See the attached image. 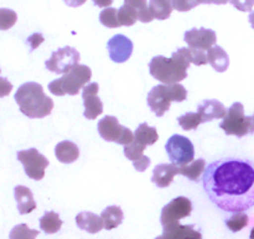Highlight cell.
I'll return each instance as SVG.
<instances>
[{"instance_id": "6da1fadb", "label": "cell", "mask_w": 254, "mask_h": 239, "mask_svg": "<svg viewBox=\"0 0 254 239\" xmlns=\"http://www.w3.org/2000/svg\"><path fill=\"white\" fill-rule=\"evenodd\" d=\"M208 198L226 212H245L254 206V163L223 158L211 163L202 176Z\"/></svg>"}, {"instance_id": "7a4b0ae2", "label": "cell", "mask_w": 254, "mask_h": 239, "mask_svg": "<svg viewBox=\"0 0 254 239\" xmlns=\"http://www.w3.org/2000/svg\"><path fill=\"white\" fill-rule=\"evenodd\" d=\"M192 63L190 47H181L170 59L155 56L149 62V71L155 79L164 84L179 83L188 77V69Z\"/></svg>"}, {"instance_id": "3957f363", "label": "cell", "mask_w": 254, "mask_h": 239, "mask_svg": "<svg viewBox=\"0 0 254 239\" xmlns=\"http://www.w3.org/2000/svg\"><path fill=\"white\" fill-rule=\"evenodd\" d=\"M15 101L20 112L29 118L37 119L50 116L54 109V101L46 96L41 84L26 82L15 93Z\"/></svg>"}, {"instance_id": "277c9868", "label": "cell", "mask_w": 254, "mask_h": 239, "mask_svg": "<svg viewBox=\"0 0 254 239\" xmlns=\"http://www.w3.org/2000/svg\"><path fill=\"white\" fill-rule=\"evenodd\" d=\"M188 98V91L180 83L158 84L148 94V106L156 117H163L170 109L171 102H184Z\"/></svg>"}, {"instance_id": "5b68a950", "label": "cell", "mask_w": 254, "mask_h": 239, "mask_svg": "<svg viewBox=\"0 0 254 239\" xmlns=\"http://www.w3.org/2000/svg\"><path fill=\"white\" fill-rule=\"evenodd\" d=\"M92 71L86 64H76L61 78L55 79L49 83V91L54 96L62 97L64 94L76 96L83 87L91 81Z\"/></svg>"}, {"instance_id": "8992f818", "label": "cell", "mask_w": 254, "mask_h": 239, "mask_svg": "<svg viewBox=\"0 0 254 239\" xmlns=\"http://www.w3.org/2000/svg\"><path fill=\"white\" fill-rule=\"evenodd\" d=\"M98 133L102 139L106 141H112L119 145H129L134 141V134L127 126L122 125L116 117L107 116L98 121Z\"/></svg>"}, {"instance_id": "52a82bcc", "label": "cell", "mask_w": 254, "mask_h": 239, "mask_svg": "<svg viewBox=\"0 0 254 239\" xmlns=\"http://www.w3.org/2000/svg\"><path fill=\"white\" fill-rule=\"evenodd\" d=\"M220 128L225 130L227 135H235L243 138L250 134V123L248 117L245 114V107L240 102H236L227 111V114L220 124Z\"/></svg>"}, {"instance_id": "ba28073f", "label": "cell", "mask_w": 254, "mask_h": 239, "mask_svg": "<svg viewBox=\"0 0 254 239\" xmlns=\"http://www.w3.org/2000/svg\"><path fill=\"white\" fill-rule=\"evenodd\" d=\"M165 149L171 163L178 166L190 164L195 158V148L192 141L179 134H175L166 141Z\"/></svg>"}, {"instance_id": "9c48e42d", "label": "cell", "mask_w": 254, "mask_h": 239, "mask_svg": "<svg viewBox=\"0 0 254 239\" xmlns=\"http://www.w3.org/2000/svg\"><path fill=\"white\" fill-rule=\"evenodd\" d=\"M79 60H81L79 52L73 47L66 46L52 52L51 57L45 62V66L52 73L64 74L76 64H78Z\"/></svg>"}, {"instance_id": "30bf717a", "label": "cell", "mask_w": 254, "mask_h": 239, "mask_svg": "<svg viewBox=\"0 0 254 239\" xmlns=\"http://www.w3.org/2000/svg\"><path fill=\"white\" fill-rule=\"evenodd\" d=\"M17 160L24 165L25 174L30 179L40 181L45 178V170L49 166V160L35 148L17 151Z\"/></svg>"}, {"instance_id": "8fae6325", "label": "cell", "mask_w": 254, "mask_h": 239, "mask_svg": "<svg viewBox=\"0 0 254 239\" xmlns=\"http://www.w3.org/2000/svg\"><path fill=\"white\" fill-rule=\"evenodd\" d=\"M191 212H192V203L188 197L180 196V197L174 198L168 205L164 206L163 211H161V225L164 227V226L179 222L181 218L189 217Z\"/></svg>"}, {"instance_id": "7c38bea8", "label": "cell", "mask_w": 254, "mask_h": 239, "mask_svg": "<svg viewBox=\"0 0 254 239\" xmlns=\"http://www.w3.org/2000/svg\"><path fill=\"white\" fill-rule=\"evenodd\" d=\"M98 92V83H94V82L86 84L83 87V91H82V98H83L84 104L83 116L91 120H93L103 113V103H102L101 98L97 96Z\"/></svg>"}, {"instance_id": "4fadbf2b", "label": "cell", "mask_w": 254, "mask_h": 239, "mask_svg": "<svg viewBox=\"0 0 254 239\" xmlns=\"http://www.w3.org/2000/svg\"><path fill=\"white\" fill-rule=\"evenodd\" d=\"M184 39H185V42L189 45V47L203 50V51H208L211 47L215 46L216 41H217L216 32L211 29H205V27L189 30L185 32Z\"/></svg>"}, {"instance_id": "5bb4252c", "label": "cell", "mask_w": 254, "mask_h": 239, "mask_svg": "<svg viewBox=\"0 0 254 239\" xmlns=\"http://www.w3.org/2000/svg\"><path fill=\"white\" fill-rule=\"evenodd\" d=\"M107 49H108L112 61L117 63H123L130 59L134 45L131 40L124 35H116L108 41Z\"/></svg>"}, {"instance_id": "9a60e30c", "label": "cell", "mask_w": 254, "mask_h": 239, "mask_svg": "<svg viewBox=\"0 0 254 239\" xmlns=\"http://www.w3.org/2000/svg\"><path fill=\"white\" fill-rule=\"evenodd\" d=\"M163 239H202V235L195 230L193 225L184 226L179 222L164 226Z\"/></svg>"}, {"instance_id": "2e32d148", "label": "cell", "mask_w": 254, "mask_h": 239, "mask_svg": "<svg viewBox=\"0 0 254 239\" xmlns=\"http://www.w3.org/2000/svg\"><path fill=\"white\" fill-rule=\"evenodd\" d=\"M145 148V145H141V144L136 143L135 140L131 144H129V145L124 146V155L133 163L134 168L139 173L145 171L149 168V165H150V159L144 155Z\"/></svg>"}, {"instance_id": "e0dca14e", "label": "cell", "mask_w": 254, "mask_h": 239, "mask_svg": "<svg viewBox=\"0 0 254 239\" xmlns=\"http://www.w3.org/2000/svg\"><path fill=\"white\" fill-rule=\"evenodd\" d=\"M197 113L201 116L202 123H207L213 119L225 118L227 109L217 99H206L198 106Z\"/></svg>"}, {"instance_id": "ac0fdd59", "label": "cell", "mask_w": 254, "mask_h": 239, "mask_svg": "<svg viewBox=\"0 0 254 239\" xmlns=\"http://www.w3.org/2000/svg\"><path fill=\"white\" fill-rule=\"evenodd\" d=\"M179 174V166L175 164H159L154 168L151 181L158 187L165 188L171 185L175 175Z\"/></svg>"}, {"instance_id": "d6986e66", "label": "cell", "mask_w": 254, "mask_h": 239, "mask_svg": "<svg viewBox=\"0 0 254 239\" xmlns=\"http://www.w3.org/2000/svg\"><path fill=\"white\" fill-rule=\"evenodd\" d=\"M15 200L17 202V211L20 215H29L36 210V202L34 200L31 190L26 186H16L14 188Z\"/></svg>"}, {"instance_id": "ffe728a7", "label": "cell", "mask_w": 254, "mask_h": 239, "mask_svg": "<svg viewBox=\"0 0 254 239\" xmlns=\"http://www.w3.org/2000/svg\"><path fill=\"white\" fill-rule=\"evenodd\" d=\"M76 223L78 228L82 231L91 233V235H96V233L101 232L104 227V223L102 217L94 215L92 212H81L76 216Z\"/></svg>"}, {"instance_id": "44dd1931", "label": "cell", "mask_w": 254, "mask_h": 239, "mask_svg": "<svg viewBox=\"0 0 254 239\" xmlns=\"http://www.w3.org/2000/svg\"><path fill=\"white\" fill-rule=\"evenodd\" d=\"M55 155L62 164H72L79 156V149L74 143L68 140L60 141L55 148Z\"/></svg>"}, {"instance_id": "7402d4cb", "label": "cell", "mask_w": 254, "mask_h": 239, "mask_svg": "<svg viewBox=\"0 0 254 239\" xmlns=\"http://www.w3.org/2000/svg\"><path fill=\"white\" fill-rule=\"evenodd\" d=\"M208 63L213 67V69L220 73L227 71L230 67V57H228L227 52L222 49L221 46H212L207 51Z\"/></svg>"}, {"instance_id": "603a6c76", "label": "cell", "mask_w": 254, "mask_h": 239, "mask_svg": "<svg viewBox=\"0 0 254 239\" xmlns=\"http://www.w3.org/2000/svg\"><path fill=\"white\" fill-rule=\"evenodd\" d=\"M158 130L154 126H149L146 123L139 124V126L135 130V134H134V140L145 146L154 145L158 141Z\"/></svg>"}, {"instance_id": "cb8c5ba5", "label": "cell", "mask_w": 254, "mask_h": 239, "mask_svg": "<svg viewBox=\"0 0 254 239\" xmlns=\"http://www.w3.org/2000/svg\"><path fill=\"white\" fill-rule=\"evenodd\" d=\"M101 217L102 220H103L104 228H106L107 231H112L122 225L124 215L123 211H122V208L119 207V206H109V207H107L106 210L102 212Z\"/></svg>"}, {"instance_id": "d4e9b609", "label": "cell", "mask_w": 254, "mask_h": 239, "mask_svg": "<svg viewBox=\"0 0 254 239\" xmlns=\"http://www.w3.org/2000/svg\"><path fill=\"white\" fill-rule=\"evenodd\" d=\"M206 161L203 159H197L195 161H191L190 164H186L184 166H179V174L185 178L190 179L191 181L197 182L200 180L201 175L205 173Z\"/></svg>"}, {"instance_id": "484cf974", "label": "cell", "mask_w": 254, "mask_h": 239, "mask_svg": "<svg viewBox=\"0 0 254 239\" xmlns=\"http://www.w3.org/2000/svg\"><path fill=\"white\" fill-rule=\"evenodd\" d=\"M149 9L153 14L154 19L166 20L170 17L174 7L171 4V0H150Z\"/></svg>"}, {"instance_id": "4316f807", "label": "cell", "mask_w": 254, "mask_h": 239, "mask_svg": "<svg viewBox=\"0 0 254 239\" xmlns=\"http://www.w3.org/2000/svg\"><path fill=\"white\" fill-rule=\"evenodd\" d=\"M61 227L62 221L59 213L51 211V212H46L40 218V228L47 235H55L61 230Z\"/></svg>"}, {"instance_id": "83f0119b", "label": "cell", "mask_w": 254, "mask_h": 239, "mask_svg": "<svg viewBox=\"0 0 254 239\" xmlns=\"http://www.w3.org/2000/svg\"><path fill=\"white\" fill-rule=\"evenodd\" d=\"M124 4L133 7L138 12V20L141 22H151L154 20L146 0H126Z\"/></svg>"}, {"instance_id": "f1b7e54d", "label": "cell", "mask_w": 254, "mask_h": 239, "mask_svg": "<svg viewBox=\"0 0 254 239\" xmlns=\"http://www.w3.org/2000/svg\"><path fill=\"white\" fill-rule=\"evenodd\" d=\"M99 21L102 25L109 27V29H117V27L122 26L118 19V10L111 6L102 10L101 14H99Z\"/></svg>"}, {"instance_id": "f546056e", "label": "cell", "mask_w": 254, "mask_h": 239, "mask_svg": "<svg viewBox=\"0 0 254 239\" xmlns=\"http://www.w3.org/2000/svg\"><path fill=\"white\" fill-rule=\"evenodd\" d=\"M250 223V217L245 212H235L227 221L226 226L230 228L231 232H240L243 228H246Z\"/></svg>"}, {"instance_id": "4dcf8cb0", "label": "cell", "mask_w": 254, "mask_h": 239, "mask_svg": "<svg viewBox=\"0 0 254 239\" xmlns=\"http://www.w3.org/2000/svg\"><path fill=\"white\" fill-rule=\"evenodd\" d=\"M179 125L184 129V130H195L198 128L201 123H202V119L198 113H192V112H188L184 116L179 117L178 119Z\"/></svg>"}, {"instance_id": "1f68e13d", "label": "cell", "mask_w": 254, "mask_h": 239, "mask_svg": "<svg viewBox=\"0 0 254 239\" xmlns=\"http://www.w3.org/2000/svg\"><path fill=\"white\" fill-rule=\"evenodd\" d=\"M118 19L122 26H133L138 20V12L133 7L123 4L118 9Z\"/></svg>"}, {"instance_id": "d6a6232c", "label": "cell", "mask_w": 254, "mask_h": 239, "mask_svg": "<svg viewBox=\"0 0 254 239\" xmlns=\"http://www.w3.org/2000/svg\"><path fill=\"white\" fill-rule=\"evenodd\" d=\"M37 236H39V231L30 230L27 225L22 223L12 228L9 239H36Z\"/></svg>"}, {"instance_id": "836d02e7", "label": "cell", "mask_w": 254, "mask_h": 239, "mask_svg": "<svg viewBox=\"0 0 254 239\" xmlns=\"http://www.w3.org/2000/svg\"><path fill=\"white\" fill-rule=\"evenodd\" d=\"M17 21V15L11 9H0V30L11 29Z\"/></svg>"}, {"instance_id": "e575fe53", "label": "cell", "mask_w": 254, "mask_h": 239, "mask_svg": "<svg viewBox=\"0 0 254 239\" xmlns=\"http://www.w3.org/2000/svg\"><path fill=\"white\" fill-rule=\"evenodd\" d=\"M171 4L173 7L178 11L185 12L190 11L193 7H196L198 5L197 0H171Z\"/></svg>"}, {"instance_id": "d590c367", "label": "cell", "mask_w": 254, "mask_h": 239, "mask_svg": "<svg viewBox=\"0 0 254 239\" xmlns=\"http://www.w3.org/2000/svg\"><path fill=\"white\" fill-rule=\"evenodd\" d=\"M190 55H191V61L195 63L196 66H203V64L208 63V57L203 50L197 49H191L190 47Z\"/></svg>"}, {"instance_id": "8d00e7d4", "label": "cell", "mask_w": 254, "mask_h": 239, "mask_svg": "<svg viewBox=\"0 0 254 239\" xmlns=\"http://www.w3.org/2000/svg\"><path fill=\"white\" fill-rule=\"evenodd\" d=\"M230 2L236 9L243 12L252 11L254 6V0H230Z\"/></svg>"}, {"instance_id": "74e56055", "label": "cell", "mask_w": 254, "mask_h": 239, "mask_svg": "<svg viewBox=\"0 0 254 239\" xmlns=\"http://www.w3.org/2000/svg\"><path fill=\"white\" fill-rule=\"evenodd\" d=\"M12 84L4 77H0V98L6 97L11 93Z\"/></svg>"}, {"instance_id": "f35d334b", "label": "cell", "mask_w": 254, "mask_h": 239, "mask_svg": "<svg viewBox=\"0 0 254 239\" xmlns=\"http://www.w3.org/2000/svg\"><path fill=\"white\" fill-rule=\"evenodd\" d=\"M27 42H29L30 46H31V50H35L44 42V36H42L41 34H39V32H36V34H32L31 36L27 39Z\"/></svg>"}, {"instance_id": "ab89813d", "label": "cell", "mask_w": 254, "mask_h": 239, "mask_svg": "<svg viewBox=\"0 0 254 239\" xmlns=\"http://www.w3.org/2000/svg\"><path fill=\"white\" fill-rule=\"evenodd\" d=\"M198 5L200 4H216V5H223L230 2V0H197Z\"/></svg>"}, {"instance_id": "60d3db41", "label": "cell", "mask_w": 254, "mask_h": 239, "mask_svg": "<svg viewBox=\"0 0 254 239\" xmlns=\"http://www.w3.org/2000/svg\"><path fill=\"white\" fill-rule=\"evenodd\" d=\"M93 4L99 7H109L113 4V0H93Z\"/></svg>"}, {"instance_id": "b9f144b4", "label": "cell", "mask_w": 254, "mask_h": 239, "mask_svg": "<svg viewBox=\"0 0 254 239\" xmlns=\"http://www.w3.org/2000/svg\"><path fill=\"white\" fill-rule=\"evenodd\" d=\"M64 1L66 2V5H68L71 7H78L81 5H83L87 0H64Z\"/></svg>"}, {"instance_id": "7bdbcfd3", "label": "cell", "mask_w": 254, "mask_h": 239, "mask_svg": "<svg viewBox=\"0 0 254 239\" xmlns=\"http://www.w3.org/2000/svg\"><path fill=\"white\" fill-rule=\"evenodd\" d=\"M248 123H250V134L254 133V113L248 117Z\"/></svg>"}, {"instance_id": "ee69618b", "label": "cell", "mask_w": 254, "mask_h": 239, "mask_svg": "<svg viewBox=\"0 0 254 239\" xmlns=\"http://www.w3.org/2000/svg\"><path fill=\"white\" fill-rule=\"evenodd\" d=\"M250 22H251V26H252L254 30V10L250 14Z\"/></svg>"}, {"instance_id": "f6af8a7d", "label": "cell", "mask_w": 254, "mask_h": 239, "mask_svg": "<svg viewBox=\"0 0 254 239\" xmlns=\"http://www.w3.org/2000/svg\"><path fill=\"white\" fill-rule=\"evenodd\" d=\"M250 239H254V227L251 231V235H250Z\"/></svg>"}, {"instance_id": "bcb514c9", "label": "cell", "mask_w": 254, "mask_h": 239, "mask_svg": "<svg viewBox=\"0 0 254 239\" xmlns=\"http://www.w3.org/2000/svg\"><path fill=\"white\" fill-rule=\"evenodd\" d=\"M155 239H163V237H158V238H155Z\"/></svg>"}, {"instance_id": "7dc6e473", "label": "cell", "mask_w": 254, "mask_h": 239, "mask_svg": "<svg viewBox=\"0 0 254 239\" xmlns=\"http://www.w3.org/2000/svg\"><path fill=\"white\" fill-rule=\"evenodd\" d=\"M0 72H1V69H0Z\"/></svg>"}]
</instances>
